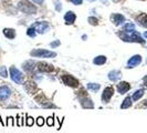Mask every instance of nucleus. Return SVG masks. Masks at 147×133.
<instances>
[{
	"label": "nucleus",
	"instance_id": "obj_1",
	"mask_svg": "<svg viewBox=\"0 0 147 133\" xmlns=\"http://www.w3.org/2000/svg\"><path fill=\"white\" fill-rule=\"evenodd\" d=\"M118 37L121 38L123 41H127V42H138V43H144L145 41L143 40V38L140 37L138 32H136L135 30L133 31H121L118 32Z\"/></svg>",
	"mask_w": 147,
	"mask_h": 133
},
{
	"label": "nucleus",
	"instance_id": "obj_2",
	"mask_svg": "<svg viewBox=\"0 0 147 133\" xmlns=\"http://www.w3.org/2000/svg\"><path fill=\"white\" fill-rule=\"evenodd\" d=\"M18 9L21 12L26 14V15H34L37 12V7L33 3H31L30 1H28V0H22V1H20L18 3Z\"/></svg>",
	"mask_w": 147,
	"mask_h": 133
},
{
	"label": "nucleus",
	"instance_id": "obj_3",
	"mask_svg": "<svg viewBox=\"0 0 147 133\" xmlns=\"http://www.w3.org/2000/svg\"><path fill=\"white\" fill-rule=\"evenodd\" d=\"M30 56L33 58H43V59H49V58H55L57 53L54 51H49L45 49H34L30 52Z\"/></svg>",
	"mask_w": 147,
	"mask_h": 133
},
{
	"label": "nucleus",
	"instance_id": "obj_4",
	"mask_svg": "<svg viewBox=\"0 0 147 133\" xmlns=\"http://www.w3.org/2000/svg\"><path fill=\"white\" fill-rule=\"evenodd\" d=\"M9 73H10L11 80L15 83H17V84H23L24 83V75L16 66H10L9 68Z\"/></svg>",
	"mask_w": 147,
	"mask_h": 133
},
{
	"label": "nucleus",
	"instance_id": "obj_5",
	"mask_svg": "<svg viewBox=\"0 0 147 133\" xmlns=\"http://www.w3.org/2000/svg\"><path fill=\"white\" fill-rule=\"evenodd\" d=\"M61 81L63 82V84H65L67 87H71V88H79L80 87V81L71 74L61 75Z\"/></svg>",
	"mask_w": 147,
	"mask_h": 133
},
{
	"label": "nucleus",
	"instance_id": "obj_6",
	"mask_svg": "<svg viewBox=\"0 0 147 133\" xmlns=\"http://www.w3.org/2000/svg\"><path fill=\"white\" fill-rule=\"evenodd\" d=\"M114 96V87H106L103 90V93H102V102L103 103H109L112 99V96Z\"/></svg>",
	"mask_w": 147,
	"mask_h": 133
},
{
	"label": "nucleus",
	"instance_id": "obj_7",
	"mask_svg": "<svg viewBox=\"0 0 147 133\" xmlns=\"http://www.w3.org/2000/svg\"><path fill=\"white\" fill-rule=\"evenodd\" d=\"M32 28H34L39 33H45L49 30V23L47 21H38L32 24Z\"/></svg>",
	"mask_w": 147,
	"mask_h": 133
},
{
	"label": "nucleus",
	"instance_id": "obj_8",
	"mask_svg": "<svg viewBox=\"0 0 147 133\" xmlns=\"http://www.w3.org/2000/svg\"><path fill=\"white\" fill-rule=\"evenodd\" d=\"M79 101H80L81 107L82 108H84V109H93V108H94L93 101H92L88 96H79Z\"/></svg>",
	"mask_w": 147,
	"mask_h": 133
},
{
	"label": "nucleus",
	"instance_id": "obj_9",
	"mask_svg": "<svg viewBox=\"0 0 147 133\" xmlns=\"http://www.w3.org/2000/svg\"><path fill=\"white\" fill-rule=\"evenodd\" d=\"M37 69L40 72H43V73H50L52 71H54V66L52 64L47 63V62H39V63H37Z\"/></svg>",
	"mask_w": 147,
	"mask_h": 133
},
{
	"label": "nucleus",
	"instance_id": "obj_10",
	"mask_svg": "<svg viewBox=\"0 0 147 133\" xmlns=\"http://www.w3.org/2000/svg\"><path fill=\"white\" fill-rule=\"evenodd\" d=\"M11 96V89L8 86H0V101H6Z\"/></svg>",
	"mask_w": 147,
	"mask_h": 133
},
{
	"label": "nucleus",
	"instance_id": "obj_11",
	"mask_svg": "<svg viewBox=\"0 0 147 133\" xmlns=\"http://www.w3.org/2000/svg\"><path fill=\"white\" fill-rule=\"evenodd\" d=\"M36 66H37V63H36L33 60H27L26 62L22 63V69H23L26 72L31 73V72H33V71L36 70V68H37Z\"/></svg>",
	"mask_w": 147,
	"mask_h": 133
},
{
	"label": "nucleus",
	"instance_id": "obj_12",
	"mask_svg": "<svg viewBox=\"0 0 147 133\" xmlns=\"http://www.w3.org/2000/svg\"><path fill=\"white\" fill-rule=\"evenodd\" d=\"M129 89H131V86H129L128 82L126 81H121L116 86V90H117L119 94H125L127 91H129Z\"/></svg>",
	"mask_w": 147,
	"mask_h": 133
},
{
	"label": "nucleus",
	"instance_id": "obj_13",
	"mask_svg": "<svg viewBox=\"0 0 147 133\" xmlns=\"http://www.w3.org/2000/svg\"><path fill=\"white\" fill-rule=\"evenodd\" d=\"M111 21L115 26H119V24H123L125 22V17L121 14H113L111 16Z\"/></svg>",
	"mask_w": 147,
	"mask_h": 133
},
{
	"label": "nucleus",
	"instance_id": "obj_14",
	"mask_svg": "<svg viewBox=\"0 0 147 133\" xmlns=\"http://www.w3.org/2000/svg\"><path fill=\"white\" fill-rule=\"evenodd\" d=\"M142 62V57L140 54H136V56H133L131 59L128 60L127 62V68H135L137 66Z\"/></svg>",
	"mask_w": 147,
	"mask_h": 133
},
{
	"label": "nucleus",
	"instance_id": "obj_15",
	"mask_svg": "<svg viewBox=\"0 0 147 133\" xmlns=\"http://www.w3.org/2000/svg\"><path fill=\"white\" fill-rule=\"evenodd\" d=\"M24 84V89H26V91L29 93V94H34V92L37 91V84H36V82L33 81H28L26 82V83H23Z\"/></svg>",
	"mask_w": 147,
	"mask_h": 133
},
{
	"label": "nucleus",
	"instance_id": "obj_16",
	"mask_svg": "<svg viewBox=\"0 0 147 133\" xmlns=\"http://www.w3.org/2000/svg\"><path fill=\"white\" fill-rule=\"evenodd\" d=\"M76 19V16L73 11H67L65 15H64V21L66 24H73Z\"/></svg>",
	"mask_w": 147,
	"mask_h": 133
},
{
	"label": "nucleus",
	"instance_id": "obj_17",
	"mask_svg": "<svg viewBox=\"0 0 147 133\" xmlns=\"http://www.w3.org/2000/svg\"><path fill=\"white\" fill-rule=\"evenodd\" d=\"M107 77H109L110 81L116 82L118 79L121 78V71H119V70H112V71H110V72H109Z\"/></svg>",
	"mask_w": 147,
	"mask_h": 133
},
{
	"label": "nucleus",
	"instance_id": "obj_18",
	"mask_svg": "<svg viewBox=\"0 0 147 133\" xmlns=\"http://www.w3.org/2000/svg\"><path fill=\"white\" fill-rule=\"evenodd\" d=\"M3 36L10 40H13L16 38V31L12 28H5L3 29Z\"/></svg>",
	"mask_w": 147,
	"mask_h": 133
},
{
	"label": "nucleus",
	"instance_id": "obj_19",
	"mask_svg": "<svg viewBox=\"0 0 147 133\" xmlns=\"http://www.w3.org/2000/svg\"><path fill=\"white\" fill-rule=\"evenodd\" d=\"M106 61H107V59H106L105 56H97L93 59V63L95 66H103L106 63Z\"/></svg>",
	"mask_w": 147,
	"mask_h": 133
},
{
	"label": "nucleus",
	"instance_id": "obj_20",
	"mask_svg": "<svg viewBox=\"0 0 147 133\" xmlns=\"http://www.w3.org/2000/svg\"><path fill=\"white\" fill-rule=\"evenodd\" d=\"M136 20L140 22V26H143V27L147 28V15L146 14H142V15H140L137 18H136Z\"/></svg>",
	"mask_w": 147,
	"mask_h": 133
},
{
	"label": "nucleus",
	"instance_id": "obj_21",
	"mask_svg": "<svg viewBox=\"0 0 147 133\" xmlns=\"http://www.w3.org/2000/svg\"><path fill=\"white\" fill-rule=\"evenodd\" d=\"M34 99H36V101H37L38 103L40 104L41 107H43L44 104H47L48 102H49V101L47 100V98L43 96V93H40V94H38V96L34 98Z\"/></svg>",
	"mask_w": 147,
	"mask_h": 133
},
{
	"label": "nucleus",
	"instance_id": "obj_22",
	"mask_svg": "<svg viewBox=\"0 0 147 133\" xmlns=\"http://www.w3.org/2000/svg\"><path fill=\"white\" fill-rule=\"evenodd\" d=\"M86 88H88V90L96 92V91H98L101 89V84L100 83H94V82H90V83L86 84Z\"/></svg>",
	"mask_w": 147,
	"mask_h": 133
},
{
	"label": "nucleus",
	"instance_id": "obj_23",
	"mask_svg": "<svg viewBox=\"0 0 147 133\" xmlns=\"http://www.w3.org/2000/svg\"><path fill=\"white\" fill-rule=\"evenodd\" d=\"M129 107H132V98L126 96L124 101H123V103L121 104V109H128Z\"/></svg>",
	"mask_w": 147,
	"mask_h": 133
},
{
	"label": "nucleus",
	"instance_id": "obj_24",
	"mask_svg": "<svg viewBox=\"0 0 147 133\" xmlns=\"http://www.w3.org/2000/svg\"><path fill=\"white\" fill-rule=\"evenodd\" d=\"M143 94H144V90H142V89H140V90H137V91L133 94L132 99L134 100V101H137V100H140V98L143 96Z\"/></svg>",
	"mask_w": 147,
	"mask_h": 133
},
{
	"label": "nucleus",
	"instance_id": "obj_25",
	"mask_svg": "<svg viewBox=\"0 0 147 133\" xmlns=\"http://www.w3.org/2000/svg\"><path fill=\"white\" fill-rule=\"evenodd\" d=\"M27 35L29 36L30 38H36V36H37V31H36V29L34 28H29V29L27 30Z\"/></svg>",
	"mask_w": 147,
	"mask_h": 133
},
{
	"label": "nucleus",
	"instance_id": "obj_26",
	"mask_svg": "<svg viewBox=\"0 0 147 133\" xmlns=\"http://www.w3.org/2000/svg\"><path fill=\"white\" fill-rule=\"evenodd\" d=\"M0 77L2 78H8V70L6 66H0Z\"/></svg>",
	"mask_w": 147,
	"mask_h": 133
},
{
	"label": "nucleus",
	"instance_id": "obj_27",
	"mask_svg": "<svg viewBox=\"0 0 147 133\" xmlns=\"http://www.w3.org/2000/svg\"><path fill=\"white\" fill-rule=\"evenodd\" d=\"M133 30H135V26L133 23H125L123 31H133Z\"/></svg>",
	"mask_w": 147,
	"mask_h": 133
},
{
	"label": "nucleus",
	"instance_id": "obj_28",
	"mask_svg": "<svg viewBox=\"0 0 147 133\" xmlns=\"http://www.w3.org/2000/svg\"><path fill=\"white\" fill-rule=\"evenodd\" d=\"M34 124V119L32 118V117H29V115H27V120H26V126H32Z\"/></svg>",
	"mask_w": 147,
	"mask_h": 133
},
{
	"label": "nucleus",
	"instance_id": "obj_29",
	"mask_svg": "<svg viewBox=\"0 0 147 133\" xmlns=\"http://www.w3.org/2000/svg\"><path fill=\"white\" fill-rule=\"evenodd\" d=\"M88 21L90 22V24H92V26H96V24L98 23V19L95 18V17H88Z\"/></svg>",
	"mask_w": 147,
	"mask_h": 133
},
{
	"label": "nucleus",
	"instance_id": "obj_30",
	"mask_svg": "<svg viewBox=\"0 0 147 133\" xmlns=\"http://www.w3.org/2000/svg\"><path fill=\"white\" fill-rule=\"evenodd\" d=\"M44 122H45V120L42 117H38L37 120H36V123H37L38 126H43Z\"/></svg>",
	"mask_w": 147,
	"mask_h": 133
},
{
	"label": "nucleus",
	"instance_id": "obj_31",
	"mask_svg": "<svg viewBox=\"0 0 147 133\" xmlns=\"http://www.w3.org/2000/svg\"><path fill=\"white\" fill-rule=\"evenodd\" d=\"M47 126H54V117H49V118L47 119Z\"/></svg>",
	"mask_w": 147,
	"mask_h": 133
},
{
	"label": "nucleus",
	"instance_id": "obj_32",
	"mask_svg": "<svg viewBox=\"0 0 147 133\" xmlns=\"http://www.w3.org/2000/svg\"><path fill=\"white\" fill-rule=\"evenodd\" d=\"M9 124H11L12 126H16L15 120H13V118H12V117H8V118H7V122H6V126H9Z\"/></svg>",
	"mask_w": 147,
	"mask_h": 133
},
{
	"label": "nucleus",
	"instance_id": "obj_33",
	"mask_svg": "<svg viewBox=\"0 0 147 133\" xmlns=\"http://www.w3.org/2000/svg\"><path fill=\"white\" fill-rule=\"evenodd\" d=\"M60 44H61V41H60V40H54L53 42H51V43H50V47H51L52 49H54V48L59 47Z\"/></svg>",
	"mask_w": 147,
	"mask_h": 133
},
{
	"label": "nucleus",
	"instance_id": "obj_34",
	"mask_svg": "<svg viewBox=\"0 0 147 133\" xmlns=\"http://www.w3.org/2000/svg\"><path fill=\"white\" fill-rule=\"evenodd\" d=\"M71 2H72L73 5H75V6H80V5H82L83 0H71Z\"/></svg>",
	"mask_w": 147,
	"mask_h": 133
},
{
	"label": "nucleus",
	"instance_id": "obj_35",
	"mask_svg": "<svg viewBox=\"0 0 147 133\" xmlns=\"http://www.w3.org/2000/svg\"><path fill=\"white\" fill-rule=\"evenodd\" d=\"M54 3H55V9H57L58 11H61L62 7H60V2H59V1H58V0H55V1H54Z\"/></svg>",
	"mask_w": 147,
	"mask_h": 133
},
{
	"label": "nucleus",
	"instance_id": "obj_36",
	"mask_svg": "<svg viewBox=\"0 0 147 133\" xmlns=\"http://www.w3.org/2000/svg\"><path fill=\"white\" fill-rule=\"evenodd\" d=\"M32 1L38 3V5H42V3H43V0H32Z\"/></svg>",
	"mask_w": 147,
	"mask_h": 133
},
{
	"label": "nucleus",
	"instance_id": "obj_37",
	"mask_svg": "<svg viewBox=\"0 0 147 133\" xmlns=\"http://www.w3.org/2000/svg\"><path fill=\"white\" fill-rule=\"evenodd\" d=\"M144 82L146 83V86H147V77H145V78H144Z\"/></svg>",
	"mask_w": 147,
	"mask_h": 133
},
{
	"label": "nucleus",
	"instance_id": "obj_38",
	"mask_svg": "<svg viewBox=\"0 0 147 133\" xmlns=\"http://www.w3.org/2000/svg\"><path fill=\"white\" fill-rule=\"evenodd\" d=\"M0 123H1V124H2V126H5V124H3V123H2V120H1V115H0Z\"/></svg>",
	"mask_w": 147,
	"mask_h": 133
},
{
	"label": "nucleus",
	"instance_id": "obj_39",
	"mask_svg": "<svg viewBox=\"0 0 147 133\" xmlns=\"http://www.w3.org/2000/svg\"><path fill=\"white\" fill-rule=\"evenodd\" d=\"M144 36H145V37L147 38V31H146V32H145V33H144Z\"/></svg>",
	"mask_w": 147,
	"mask_h": 133
}]
</instances>
